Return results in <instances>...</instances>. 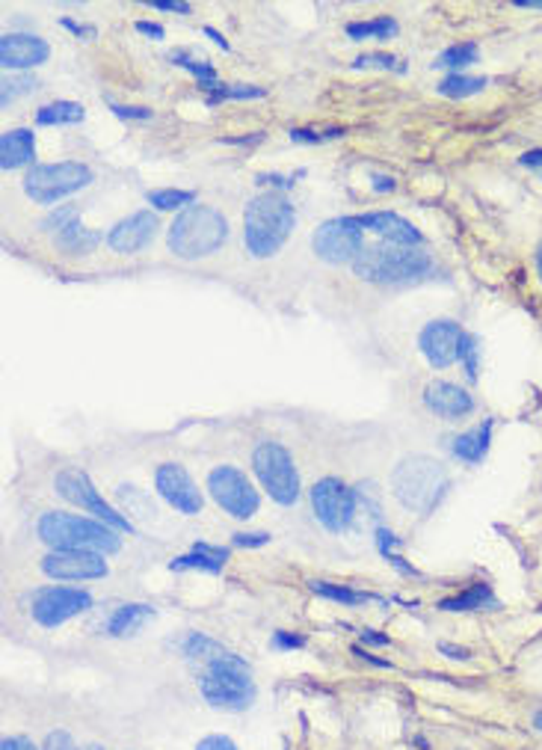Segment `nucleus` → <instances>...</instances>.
Masks as SVG:
<instances>
[{"label":"nucleus","mask_w":542,"mask_h":750,"mask_svg":"<svg viewBox=\"0 0 542 750\" xmlns=\"http://www.w3.org/2000/svg\"><path fill=\"white\" fill-rule=\"evenodd\" d=\"M36 531L42 543L51 546V552H98V555H113L122 548L119 531H113L110 525L77 517V513H63V510H48L39 517Z\"/></svg>","instance_id":"1"},{"label":"nucleus","mask_w":542,"mask_h":750,"mask_svg":"<svg viewBox=\"0 0 542 750\" xmlns=\"http://www.w3.org/2000/svg\"><path fill=\"white\" fill-rule=\"evenodd\" d=\"M448 489H450L448 469L439 460H433V457H424V454L403 457L391 472L394 498L409 513H418V517H427V513H433L442 505Z\"/></svg>","instance_id":"2"},{"label":"nucleus","mask_w":542,"mask_h":750,"mask_svg":"<svg viewBox=\"0 0 542 750\" xmlns=\"http://www.w3.org/2000/svg\"><path fill=\"white\" fill-rule=\"evenodd\" d=\"M293 226H297V211L288 202V196L270 193L255 196L250 205H246L243 214V243L250 255L255 259H270L281 250V243L291 238Z\"/></svg>","instance_id":"3"},{"label":"nucleus","mask_w":542,"mask_h":750,"mask_svg":"<svg viewBox=\"0 0 542 750\" xmlns=\"http://www.w3.org/2000/svg\"><path fill=\"white\" fill-rule=\"evenodd\" d=\"M229 241V220L211 205H190L172 220L166 234L169 252L175 259L196 262L208 259Z\"/></svg>","instance_id":"4"},{"label":"nucleus","mask_w":542,"mask_h":750,"mask_svg":"<svg viewBox=\"0 0 542 750\" xmlns=\"http://www.w3.org/2000/svg\"><path fill=\"white\" fill-rule=\"evenodd\" d=\"M433 271V259L418 246H365L353 262V273L365 282L377 285H398V282H418Z\"/></svg>","instance_id":"5"},{"label":"nucleus","mask_w":542,"mask_h":750,"mask_svg":"<svg viewBox=\"0 0 542 750\" xmlns=\"http://www.w3.org/2000/svg\"><path fill=\"white\" fill-rule=\"evenodd\" d=\"M199 691L213 709L225 712H243L255 700V682L252 667L241 656H222L213 665H208L205 674L199 676Z\"/></svg>","instance_id":"6"},{"label":"nucleus","mask_w":542,"mask_h":750,"mask_svg":"<svg viewBox=\"0 0 542 750\" xmlns=\"http://www.w3.org/2000/svg\"><path fill=\"white\" fill-rule=\"evenodd\" d=\"M252 472L261 489L281 508H291L300 501V472L297 463L285 445L279 442H258L252 451Z\"/></svg>","instance_id":"7"},{"label":"nucleus","mask_w":542,"mask_h":750,"mask_svg":"<svg viewBox=\"0 0 542 750\" xmlns=\"http://www.w3.org/2000/svg\"><path fill=\"white\" fill-rule=\"evenodd\" d=\"M89 184H93V170L81 161L36 163L25 175V193L36 205H54Z\"/></svg>","instance_id":"8"},{"label":"nucleus","mask_w":542,"mask_h":750,"mask_svg":"<svg viewBox=\"0 0 542 750\" xmlns=\"http://www.w3.org/2000/svg\"><path fill=\"white\" fill-rule=\"evenodd\" d=\"M54 489H56V496H63L69 505L93 513V519L110 525L113 531H119V534L133 531V522L128 517H122V513L101 496L84 469H60L54 478Z\"/></svg>","instance_id":"9"},{"label":"nucleus","mask_w":542,"mask_h":750,"mask_svg":"<svg viewBox=\"0 0 542 750\" xmlns=\"http://www.w3.org/2000/svg\"><path fill=\"white\" fill-rule=\"evenodd\" d=\"M208 492L217 505L234 519H252L258 508H261V496L252 487V480L246 478L237 466H217L208 475Z\"/></svg>","instance_id":"10"},{"label":"nucleus","mask_w":542,"mask_h":750,"mask_svg":"<svg viewBox=\"0 0 542 750\" xmlns=\"http://www.w3.org/2000/svg\"><path fill=\"white\" fill-rule=\"evenodd\" d=\"M311 246L318 259L326 264H353L365 250V226L359 217H335L326 220L311 234Z\"/></svg>","instance_id":"11"},{"label":"nucleus","mask_w":542,"mask_h":750,"mask_svg":"<svg viewBox=\"0 0 542 750\" xmlns=\"http://www.w3.org/2000/svg\"><path fill=\"white\" fill-rule=\"evenodd\" d=\"M311 510L326 531L344 534L356 519V489L338 478H323L311 487Z\"/></svg>","instance_id":"12"},{"label":"nucleus","mask_w":542,"mask_h":750,"mask_svg":"<svg viewBox=\"0 0 542 750\" xmlns=\"http://www.w3.org/2000/svg\"><path fill=\"white\" fill-rule=\"evenodd\" d=\"M93 608V597L81 587H63V585H51V587H39L33 593L30 602V614L42 629H56V626L69 623L77 614H84Z\"/></svg>","instance_id":"13"},{"label":"nucleus","mask_w":542,"mask_h":750,"mask_svg":"<svg viewBox=\"0 0 542 750\" xmlns=\"http://www.w3.org/2000/svg\"><path fill=\"white\" fill-rule=\"evenodd\" d=\"M154 489L169 508L184 513V517H199L202 508H205V498H202V489L196 487V480L190 478L187 469L178 466V463H161L157 466Z\"/></svg>","instance_id":"14"},{"label":"nucleus","mask_w":542,"mask_h":750,"mask_svg":"<svg viewBox=\"0 0 542 750\" xmlns=\"http://www.w3.org/2000/svg\"><path fill=\"white\" fill-rule=\"evenodd\" d=\"M42 573L56 581H95L104 578L110 567L98 552H48L42 558Z\"/></svg>","instance_id":"15"},{"label":"nucleus","mask_w":542,"mask_h":750,"mask_svg":"<svg viewBox=\"0 0 542 750\" xmlns=\"http://www.w3.org/2000/svg\"><path fill=\"white\" fill-rule=\"evenodd\" d=\"M462 339H466V332L457 321H430L418 335V347L433 368H448L459 362Z\"/></svg>","instance_id":"16"},{"label":"nucleus","mask_w":542,"mask_h":750,"mask_svg":"<svg viewBox=\"0 0 542 750\" xmlns=\"http://www.w3.org/2000/svg\"><path fill=\"white\" fill-rule=\"evenodd\" d=\"M157 234V217L152 211H133L131 217L119 220L116 226L107 232V246L119 255H133L145 250Z\"/></svg>","instance_id":"17"},{"label":"nucleus","mask_w":542,"mask_h":750,"mask_svg":"<svg viewBox=\"0 0 542 750\" xmlns=\"http://www.w3.org/2000/svg\"><path fill=\"white\" fill-rule=\"evenodd\" d=\"M51 57L48 42L33 36V33H4L0 36V65L9 72L33 69Z\"/></svg>","instance_id":"18"},{"label":"nucleus","mask_w":542,"mask_h":750,"mask_svg":"<svg viewBox=\"0 0 542 750\" xmlns=\"http://www.w3.org/2000/svg\"><path fill=\"white\" fill-rule=\"evenodd\" d=\"M424 404L430 412H436L439 419L459 421L474 410V398L462 386L450 383V380H433V383L424 389Z\"/></svg>","instance_id":"19"},{"label":"nucleus","mask_w":542,"mask_h":750,"mask_svg":"<svg viewBox=\"0 0 542 750\" xmlns=\"http://www.w3.org/2000/svg\"><path fill=\"white\" fill-rule=\"evenodd\" d=\"M361 226L379 234L382 241H389L394 246H418L421 243V232H418L409 220H403L394 211H370V214H361Z\"/></svg>","instance_id":"20"},{"label":"nucleus","mask_w":542,"mask_h":750,"mask_svg":"<svg viewBox=\"0 0 542 750\" xmlns=\"http://www.w3.org/2000/svg\"><path fill=\"white\" fill-rule=\"evenodd\" d=\"M33 158H36V133L27 128L4 131V137H0V166H4L6 173L33 163Z\"/></svg>","instance_id":"21"},{"label":"nucleus","mask_w":542,"mask_h":750,"mask_svg":"<svg viewBox=\"0 0 542 750\" xmlns=\"http://www.w3.org/2000/svg\"><path fill=\"white\" fill-rule=\"evenodd\" d=\"M492 428H495V421L487 419V421L474 424L471 430L459 433L454 439V445H450V451H454L457 460L468 463V466H478V463L487 460L489 445H492Z\"/></svg>","instance_id":"22"},{"label":"nucleus","mask_w":542,"mask_h":750,"mask_svg":"<svg viewBox=\"0 0 542 750\" xmlns=\"http://www.w3.org/2000/svg\"><path fill=\"white\" fill-rule=\"evenodd\" d=\"M149 620H154L152 606H145V602H128V606H119L110 614L104 623V632L110 637H128V635H137Z\"/></svg>","instance_id":"23"},{"label":"nucleus","mask_w":542,"mask_h":750,"mask_svg":"<svg viewBox=\"0 0 542 750\" xmlns=\"http://www.w3.org/2000/svg\"><path fill=\"white\" fill-rule=\"evenodd\" d=\"M439 608L448 611V614H457V611H492L498 608V599H495L492 587L487 581H474L466 590L454 593V597H448L439 602Z\"/></svg>","instance_id":"24"},{"label":"nucleus","mask_w":542,"mask_h":750,"mask_svg":"<svg viewBox=\"0 0 542 750\" xmlns=\"http://www.w3.org/2000/svg\"><path fill=\"white\" fill-rule=\"evenodd\" d=\"M101 241H104V238H101L98 232L86 229L84 222H81V217H77L74 222H69V226H65L63 232L54 234V243L60 246L63 252H69V255H89Z\"/></svg>","instance_id":"25"},{"label":"nucleus","mask_w":542,"mask_h":750,"mask_svg":"<svg viewBox=\"0 0 542 750\" xmlns=\"http://www.w3.org/2000/svg\"><path fill=\"white\" fill-rule=\"evenodd\" d=\"M84 116L86 107L77 102H51L36 110L39 125H77V122H84Z\"/></svg>","instance_id":"26"},{"label":"nucleus","mask_w":542,"mask_h":750,"mask_svg":"<svg viewBox=\"0 0 542 750\" xmlns=\"http://www.w3.org/2000/svg\"><path fill=\"white\" fill-rule=\"evenodd\" d=\"M181 649H184L187 658H193V662H205V665H213L217 658L232 653V649H225L220 641H213V637L202 635V632H190L184 637V644H181Z\"/></svg>","instance_id":"27"},{"label":"nucleus","mask_w":542,"mask_h":750,"mask_svg":"<svg viewBox=\"0 0 542 750\" xmlns=\"http://www.w3.org/2000/svg\"><path fill=\"white\" fill-rule=\"evenodd\" d=\"M398 33V21L391 15H377L368 21H350L347 25V36L353 42H365V39H391Z\"/></svg>","instance_id":"28"},{"label":"nucleus","mask_w":542,"mask_h":750,"mask_svg":"<svg viewBox=\"0 0 542 750\" xmlns=\"http://www.w3.org/2000/svg\"><path fill=\"white\" fill-rule=\"evenodd\" d=\"M478 57H480V48L474 42H457L439 54L433 65L436 69H450L454 74H462V69H468V65L478 63Z\"/></svg>","instance_id":"29"},{"label":"nucleus","mask_w":542,"mask_h":750,"mask_svg":"<svg viewBox=\"0 0 542 750\" xmlns=\"http://www.w3.org/2000/svg\"><path fill=\"white\" fill-rule=\"evenodd\" d=\"M309 587L318 593L323 599H332V602H341V606H361V602H374L379 597L368 590H353L347 585H332V581H309Z\"/></svg>","instance_id":"30"},{"label":"nucleus","mask_w":542,"mask_h":750,"mask_svg":"<svg viewBox=\"0 0 542 750\" xmlns=\"http://www.w3.org/2000/svg\"><path fill=\"white\" fill-rule=\"evenodd\" d=\"M374 537H377V548H379V555L386 558V561H389L394 569H400L403 576H418V573H415V567H412V564H406V561H403V555L398 552V548H400V537H398V534H394L391 528H386V525H377Z\"/></svg>","instance_id":"31"},{"label":"nucleus","mask_w":542,"mask_h":750,"mask_svg":"<svg viewBox=\"0 0 542 750\" xmlns=\"http://www.w3.org/2000/svg\"><path fill=\"white\" fill-rule=\"evenodd\" d=\"M487 77H471V74H448L442 84H439V95L445 98H468V95H478L487 89Z\"/></svg>","instance_id":"32"},{"label":"nucleus","mask_w":542,"mask_h":750,"mask_svg":"<svg viewBox=\"0 0 542 750\" xmlns=\"http://www.w3.org/2000/svg\"><path fill=\"white\" fill-rule=\"evenodd\" d=\"M222 567H225V561L222 558H217V555H208V552H202V548H190L187 555H181V558H175L172 564H169V569H172V573H181V569H202V573H222Z\"/></svg>","instance_id":"33"},{"label":"nucleus","mask_w":542,"mask_h":750,"mask_svg":"<svg viewBox=\"0 0 542 750\" xmlns=\"http://www.w3.org/2000/svg\"><path fill=\"white\" fill-rule=\"evenodd\" d=\"M172 63L175 65H181V69L184 72H190L196 77V84H199V89H205V93H213V89L220 86V81H217V69H213L211 63H205V60H193V57H187L184 51H175L172 54Z\"/></svg>","instance_id":"34"},{"label":"nucleus","mask_w":542,"mask_h":750,"mask_svg":"<svg viewBox=\"0 0 542 750\" xmlns=\"http://www.w3.org/2000/svg\"><path fill=\"white\" fill-rule=\"evenodd\" d=\"M149 205H154L157 211H184L196 202V193L193 190H175V187H166V190H149Z\"/></svg>","instance_id":"35"},{"label":"nucleus","mask_w":542,"mask_h":750,"mask_svg":"<svg viewBox=\"0 0 542 750\" xmlns=\"http://www.w3.org/2000/svg\"><path fill=\"white\" fill-rule=\"evenodd\" d=\"M267 89L261 86H250V84H220L213 93H208V104H220V102H250V98H264Z\"/></svg>","instance_id":"36"},{"label":"nucleus","mask_w":542,"mask_h":750,"mask_svg":"<svg viewBox=\"0 0 542 750\" xmlns=\"http://www.w3.org/2000/svg\"><path fill=\"white\" fill-rule=\"evenodd\" d=\"M459 365L466 368V377L468 380H478V371H480V347H478V339L466 332V339H462V347H459Z\"/></svg>","instance_id":"37"},{"label":"nucleus","mask_w":542,"mask_h":750,"mask_svg":"<svg viewBox=\"0 0 542 750\" xmlns=\"http://www.w3.org/2000/svg\"><path fill=\"white\" fill-rule=\"evenodd\" d=\"M33 89H36V81H33V77H27V74H18V77H6L4 81V95H0V104L4 107H9L15 102L18 95H25V93H33Z\"/></svg>","instance_id":"38"},{"label":"nucleus","mask_w":542,"mask_h":750,"mask_svg":"<svg viewBox=\"0 0 542 750\" xmlns=\"http://www.w3.org/2000/svg\"><path fill=\"white\" fill-rule=\"evenodd\" d=\"M356 69H398L403 72V65H398V57H391V54H361L356 57Z\"/></svg>","instance_id":"39"},{"label":"nucleus","mask_w":542,"mask_h":750,"mask_svg":"<svg viewBox=\"0 0 542 750\" xmlns=\"http://www.w3.org/2000/svg\"><path fill=\"white\" fill-rule=\"evenodd\" d=\"M344 131H314V128H291V140L293 143H302V145H318L323 140H330V137H341Z\"/></svg>","instance_id":"40"},{"label":"nucleus","mask_w":542,"mask_h":750,"mask_svg":"<svg viewBox=\"0 0 542 750\" xmlns=\"http://www.w3.org/2000/svg\"><path fill=\"white\" fill-rule=\"evenodd\" d=\"M77 217H81V214H77V208L65 205V208H60V211H54V214H51L48 220H44L42 226H44V232H54V234H56V232H63L65 226H69V222H74Z\"/></svg>","instance_id":"41"},{"label":"nucleus","mask_w":542,"mask_h":750,"mask_svg":"<svg viewBox=\"0 0 542 750\" xmlns=\"http://www.w3.org/2000/svg\"><path fill=\"white\" fill-rule=\"evenodd\" d=\"M270 646L279 649V653H291V649L306 646V637L297 635V632H273V637H270Z\"/></svg>","instance_id":"42"},{"label":"nucleus","mask_w":542,"mask_h":750,"mask_svg":"<svg viewBox=\"0 0 542 750\" xmlns=\"http://www.w3.org/2000/svg\"><path fill=\"white\" fill-rule=\"evenodd\" d=\"M273 537H270L267 531H237L232 537V546L237 548H258V546H267Z\"/></svg>","instance_id":"43"},{"label":"nucleus","mask_w":542,"mask_h":750,"mask_svg":"<svg viewBox=\"0 0 542 750\" xmlns=\"http://www.w3.org/2000/svg\"><path fill=\"white\" fill-rule=\"evenodd\" d=\"M42 750H81V747H77V745L72 742V735L65 733V730H56V733L48 735V742H44ZM86 750H104V747L93 745V747H86Z\"/></svg>","instance_id":"44"},{"label":"nucleus","mask_w":542,"mask_h":750,"mask_svg":"<svg viewBox=\"0 0 542 750\" xmlns=\"http://www.w3.org/2000/svg\"><path fill=\"white\" fill-rule=\"evenodd\" d=\"M196 750H241L229 735H220V733H213V735H205V738H199V745Z\"/></svg>","instance_id":"45"},{"label":"nucleus","mask_w":542,"mask_h":750,"mask_svg":"<svg viewBox=\"0 0 542 750\" xmlns=\"http://www.w3.org/2000/svg\"><path fill=\"white\" fill-rule=\"evenodd\" d=\"M110 110L116 113L119 119H133V122H149L152 119V110L149 107H128V104H110Z\"/></svg>","instance_id":"46"},{"label":"nucleus","mask_w":542,"mask_h":750,"mask_svg":"<svg viewBox=\"0 0 542 750\" xmlns=\"http://www.w3.org/2000/svg\"><path fill=\"white\" fill-rule=\"evenodd\" d=\"M152 9H163V13H178V15H190L193 6L184 4V0H149Z\"/></svg>","instance_id":"47"},{"label":"nucleus","mask_w":542,"mask_h":750,"mask_svg":"<svg viewBox=\"0 0 542 750\" xmlns=\"http://www.w3.org/2000/svg\"><path fill=\"white\" fill-rule=\"evenodd\" d=\"M359 637H361V644H365V646H389L391 644L389 635H379L377 629H361Z\"/></svg>","instance_id":"48"},{"label":"nucleus","mask_w":542,"mask_h":750,"mask_svg":"<svg viewBox=\"0 0 542 750\" xmlns=\"http://www.w3.org/2000/svg\"><path fill=\"white\" fill-rule=\"evenodd\" d=\"M518 163L542 175V149H530V152H525L522 158H518Z\"/></svg>","instance_id":"49"},{"label":"nucleus","mask_w":542,"mask_h":750,"mask_svg":"<svg viewBox=\"0 0 542 750\" xmlns=\"http://www.w3.org/2000/svg\"><path fill=\"white\" fill-rule=\"evenodd\" d=\"M353 656H356V658H361V662L374 665V667H389V670H391V662H389V658H377V656H370L368 649H361V646H353Z\"/></svg>","instance_id":"50"},{"label":"nucleus","mask_w":542,"mask_h":750,"mask_svg":"<svg viewBox=\"0 0 542 750\" xmlns=\"http://www.w3.org/2000/svg\"><path fill=\"white\" fill-rule=\"evenodd\" d=\"M63 27H65V30H72L74 36L95 39V27H84V25H77V21H72V18H63Z\"/></svg>","instance_id":"51"},{"label":"nucleus","mask_w":542,"mask_h":750,"mask_svg":"<svg viewBox=\"0 0 542 750\" xmlns=\"http://www.w3.org/2000/svg\"><path fill=\"white\" fill-rule=\"evenodd\" d=\"M137 30L145 33V36H152V39H163L166 36V30L161 25H154V21H137Z\"/></svg>","instance_id":"52"},{"label":"nucleus","mask_w":542,"mask_h":750,"mask_svg":"<svg viewBox=\"0 0 542 750\" xmlns=\"http://www.w3.org/2000/svg\"><path fill=\"white\" fill-rule=\"evenodd\" d=\"M258 184H270V187L288 190V187H293V178H281V175H258Z\"/></svg>","instance_id":"53"},{"label":"nucleus","mask_w":542,"mask_h":750,"mask_svg":"<svg viewBox=\"0 0 542 750\" xmlns=\"http://www.w3.org/2000/svg\"><path fill=\"white\" fill-rule=\"evenodd\" d=\"M261 140H264V133H252V137H222L220 143H225V145H255Z\"/></svg>","instance_id":"54"},{"label":"nucleus","mask_w":542,"mask_h":750,"mask_svg":"<svg viewBox=\"0 0 542 750\" xmlns=\"http://www.w3.org/2000/svg\"><path fill=\"white\" fill-rule=\"evenodd\" d=\"M439 649H442V653L448 656V658H468V649L466 646H454V644H439Z\"/></svg>","instance_id":"55"},{"label":"nucleus","mask_w":542,"mask_h":750,"mask_svg":"<svg viewBox=\"0 0 542 750\" xmlns=\"http://www.w3.org/2000/svg\"><path fill=\"white\" fill-rule=\"evenodd\" d=\"M374 190H377V193H391V190H394V178L374 175Z\"/></svg>","instance_id":"56"},{"label":"nucleus","mask_w":542,"mask_h":750,"mask_svg":"<svg viewBox=\"0 0 542 750\" xmlns=\"http://www.w3.org/2000/svg\"><path fill=\"white\" fill-rule=\"evenodd\" d=\"M205 36H211L213 42H217V44H220V48H222V51H229V42H225V36H222V33H220V30H213V27H205Z\"/></svg>","instance_id":"57"},{"label":"nucleus","mask_w":542,"mask_h":750,"mask_svg":"<svg viewBox=\"0 0 542 750\" xmlns=\"http://www.w3.org/2000/svg\"><path fill=\"white\" fill-rule=\"evenodd\" d=\"M0 750H25V745H21V738H4Z\"/></svg>","instance_id":"58"},{"label":"nucleus","mask_w":542,"mask_h":750,"mask_svg":"<svg viewBox=\"0 0 542 750\" xmlns=\"http://www.w3.org/2000/svg\"><path fill=\"white\" fill-rule=\"evenodd\" d=\"M518 9H542V0H516Z\"/></svg>","instance_id":"59"},{"label":"nucleus","mask_w":542,"mask_h":750,"mask_svg":"<svg viewBox=\"0 0 542 750\" xmlns=\"http://www.w3.org/2000/svg\"><path fill=\"white\" fill-rule=\"evenodd\" d=\"M537 276H539V282H542V246L537 250Z\"/></svg>","instance_id":"60"},{"label":"nucleus","mask_w":542,"mask_h":750,"mask_svg":"<svg viewBox=\"0 0 542 750\" xmlns=\"http://www.w3.org/2000/svg\"><path fill=\"white\" fill-rule=\"evenodd\" d=\"M534 724H537V730L542 733V712H537V718H534Z\"/></svg>","instance_id":"61"}]
</instances>
